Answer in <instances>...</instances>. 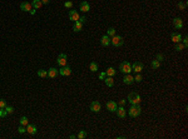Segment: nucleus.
<instances>
[{
    "instance_id": "obj_1",
    "label": "nucleus",
    "mask_w": 188,
    "mask_h": 139,
    "mask_svg": "<svg viewBox=\"0 0 188 139\" xmlns=\"http://www.w3.org/2000/svg\"><path fill=\"white\" fill-rule=\"evenodd\" d=\"M141 111H142V109H141V107H139V104H132L128 113H129V115H131L132 118H137V117L141 115Z\"/></svg>"
},
{
    "instance_id": "obj_2",
    "label": "nucleus",
    "mask_w": 188,
    "mask_h": 139,
    "mask_svg": "<svg viewBox=\"0 0 188 139\" xmlns=\"http://www.w3.org/2000/svg\"><path fill=\"white\" fill-rule=\"evenodd\" d=\"M119 70H121V73H123V74H131V72H132L131 63H128V62H122V63L119 64Z\"/></svg>"
},
{
    "instance_id": "obj_3",
    "label": "nucleus",
    "mask_w": 188,
    "mask_h": 139,
    "mask_svg": "<svg viewBox=\"0 0 188 139\" xmlns=\"http://www.w3.org/2000/svg\"><path fill=\"white\" fill-rule=\"evenodd\" d=\"M128 102L131 103V105L132 104H139V103H141V95L135 92L129 93V95H128Z\"/></svg>"
},
{
    "instance_id": "obj_4",
    "label": "nucleus",
    "mask_w": 188,
    "mask_h": 139,
    "mask_svg": "<svg viewBox=\"0 0 188 139\" xmlns=\"http://www.w3.org/2000/svg\"><path fill=\"white\" fill-rule=\"evenodd\" d=\"M110 43H112L113 46H115V48H119V46L123 45L124 40H123V38L119 37V35H114V37H112V39H110Z\"/></svg>"
},
{
    "instance_id": "obj_5",
    "label": "nucleus",
    "mask_w": 188,
    "mask_h": 139,
    "mask_svg": "<svg viewBox=\"0 0 188 139\" xmlns=\"http://www.w3.org/2000/svg\"><path fill=\"white\" fill-rule=\"evenodd\" d=\"M59 74L63 75V76H68V75L72 74V69H70L69 66L64 65V66H62V68H60V70H59Z\"/></svg>"
},
{
    "instance_id": "obj_6",
    "label": "nucleus",
    "mask_w": 188,
    "mask_h": 139,
    "mask_svg": "<svg viewBox=\"0 0 188 139\" xmlns=\"http://www.w3.org/2000/svg\"><path fill=\"white\" fill-rule=\"evenodd\" d=\"M79 13L76 11V10H69V19L72 20V21H78L79 20Z\"/></svg>"
},
{
    "instance_id": "obj_7",
    "label": "nucleus",
    "mask_w": 188,
    "mask_h": 139,
    "mask_svg": "<svg viewBox=\"0 0 188 139\" xmlns=\"http://www.w3.org/2000/svg\"><path fill=\"white\" fill-rule=\"evenodd\" d=\"M132 70L135 72V73H141L142 70H143V64H142L141 62H135L134 64L132 65Z\"/></svg>"
},
{
    "instance_id": "obj_8",
    "label": "nucleus",
    "mask_w": 188,
    "mask_h": 139,
    "mask_svg": "<svg viewBox=\"0 0 188 139\" xmlns=\"http://www.w3.org/2000/svg\"><path fill=\"white\" fill-rule=\"evenodd\" d=\"M66 55L65 54H60V55L58 56V59H56V63H58V65H60V66H64V65H66Z\"/></svg>"
},
{
    "instance_id": "obj_9",
    "label": "nucleus",
    "mask_w": 188,
    "mask_h": 139,
    "mask_svg": "<svg viewBox=\"0 0 188 139\" xmlns=\"http://www.w3.org/2000/svg\"><path fill=\"white\" fill-rule=\"evenodd\" d=\"M90 110L94 111V113H98V111H100V103L97 102V100L92 102V103H90Z\"/></svg>"
},
{
    "instance_id": "obj_10",
    "label": "nucleus",
    "mask_w": 188,
    "mask_h": 139,
    "mask_svg": "<svg viewBox=\"0 0 188 139\" xmlns=\"http://www.w3.org/2000/svg\"><path fill=\"white\" fill-rule=\"evenodd\" d=\"M105 107H107V109H108V110L113 113V111L117 110V108H118V104H117L115 102H112V100H110V102H108L107 104H105Z\"/></svg>"
},
{
    "instance_id": "obj_11",
    "label": "nucleus",
    "mask_w": 188,
    "mask_h": 139,
    "mask_svg": "<svg viewBox=\"0 0 188 139\" xmlns=\"http://www.w3.org/2000/svg\"><path fill=\"white\" fill-rule=\"evenodd\" d=\"M115 113H117V115H118V118H125V115H127V110L123 108V105H121L119 108H117V110H115Z\"/></svg>"
},
{
    "instance_id": "obj_12",
    "label": "nucleus",
    "mask_w": 188,
    "mask_h": 139,
    "mask_svg": "<svg viewBox=\"0 0 188 139\" xmlns=\"http://www.w3.org/2000/svg\"><path fill=\"white\" fill-rule=\"evenodd\" d=\"M20 9L23 10V11H30V10L33 9V6H31V4L28 3V1H23L20 4Z\"/></svg>"
},
{
    "instance_id": "obj_13",
    "label": "nucleus",
    "mask_w": 188,
    "mask_h": 139,
    "mask_svg": "<svg viewBox=\"0 0 188 139\" xmlns=\"http://www.w3.org/2000/svg\"><path fill=\"white\" fill-rule=\"evenodd\" d=\"M79 8H80V10L82 11H84V13H87V11H89L90 10V5H89V3L88 1H82L80 4H79Z\"/></svg>"
},
{
    "instance_id": "obj_14",
    "label": "nucleus",
    "mask_w": 188,
    "mask_h": 139,
    "mask_svg": "<svg viewBox=\"0 0 188 139\" xmlns=\"http://www.w3.org/2000/svg\"><path fill=\"white\" fill-rule=\"evenodd\" d=\"M173 27L176 29H182L183 28V21L181 18H174L173 19Z\"/></svg>"
},
{
    "instance_id": "obj_15",
    "label": "nucleus",
    "mask_w": 188,
    "mask_h": 139,
    "mask_svg": "<svg viewBox=\"0 0 188 139\" xmlns=\"http://www.w3.org/2000/svg\"><path fill=\"white\" fill-rule=\"evenodd\" d=\"M59 75V70L56 69V68H50L49 70H48V76L49 78H56Z\"/></svg>"
},
{
    "instance_id": "obj_16",
    "label": "nucleus",
    "mask_w": 188,
    "mask_h": 139,
    "mask_svg": "<svg viewBox=\"0 0 188 139\" xmlns=\"http://www.w3.org/2000/svg\"><path fill=\"white\" fill-rule=\"evenodd\" d=\"M27 132H28L30 135H34V134H37L38 129L34 124H28V125H27Z\"/></svg>"
},
{
    "instance_id": "obj_17",
    "label": "nucleus",
    "mask_w": 188,
    "mask_h": 139,
    "mask_svg": "<svg viewBox=\"0 0 188 139\" xmlns=\"http://www.w3.org/2000/svg\"><path fill=\"white\" fill-rule=\"evenodd\" d=\"M170 39H172V41H173L174 44H176V43H181V40H182V35L178 34V33H172Z\"/></svg>"
},
{
    "instance_id": "obj_18",
    "label": "nucleus",
    "mask_w": 188,
    "mask_h": 139,
    "mask_svg": "<svg viewBox=\"0 0 188 139\" xmlns=\"http://www.w3.org/2000/svg\"><path fill=\"white\" fill-rule=\"evenodd\" d=\"M123 82H124V84H127V85H131V84H133V82H134V78H133L131 74H125L124 78H123Z\"/></svg>"
},
{
    "instance_id": "obj_19",
    "label": "nucleus",
    "mask_w": 188,
    "mask_h": 139,
    "mask_svg": "<svg viewBox=\"0 0 188 139\" xmlns=\"http://www.w3.org/2000/svg\"><path fill=\"white\" fill-rule=\"evenodd\" d=\"M109 44H110V37H108V35L102 37V39H100V45L102 46H108Z\"/></svg>"
},
{
    "instance_id": "obj_20",
    "label": "nucleus",
    "mask_w": 188,
    "mask_h": 139,
    "mask_svg": "<svg viewBox=\"0 0 188 139\" xmlns=\"http://www.w3.org/2000/svg\"><path fill=\"white\" fill-rule=\"evenodd\" d=\"M82 28H83V24H82L79 20H78V21H74V25H73V30H74V31L78 33V31L82 30Z\"/></svg>"
},
{
    "instance_id": "obj_21",
    "label": "nucleus",
    "mask_w": 188,
    "mask_h": 139,
    "mask_svg": "<svg viewBox=\"0 0 188 139\" xmlns=\"http://www.w3.org/2000/svg\"><path fill=\"white\" fill-rule=\"evenodd\" d=\"M104 82L107 84V86H109V88H112L113 85H114V80H113V76H107L105 79H104Z\"/></svg>"
},
{
    "instance_id": "obj_22",
    "label": "nucleus",
    "mask_w": 188,
    "mask_h": 139,
    "mask_svg": "<svg viewBox=\"0 0 188 139\" xmlns=\"http://www.w3.org/2000/svg\"><path fill=\"white\" fill-rule=\"evenodd\" d=\"M41 5H43L41 0H33V3H31V6H33L34 9H40Z\"/></svg>"
},
{
    "instance_id": "obj_23",
    "label": "nucleus",
    "mask_w": 188,
    "mask_h": 139,
    "mask_svg": "<svg viewBox=\"0 0 188 139\" xmlns=\"http://www.w3.org/2000/svg\"><path fill=\"white\" fill-rule=\"evenodd\" d=\"M115 73H117V72H115V69H114V68H112V66H110V68H108V69H107V72H105L107 76H114V75H115Z\"/></svg>"
},
{
    "instance_id": "obj_24",
    "label": "nucleus",
    "mask_w": 188,
    "mask_h": 139,
    "mask_svg": "<svg viewBox=\"0 0 188 139\" xmlns=\"http://www.w3.org/2000/svg\"><path fill=\"white\" fill-rule=\"evenodd\" d=\"M98 69H99V68H98V64H97L95 62H93V63L89 64V70H90V72H97Z\"/></svg>"
},
{
    "instance_id": "obj_25",
    "label": "nucleus",
    "mask_w": 188,
    "mask_h": 139,
    "mask_svg": "<svg viewBox=\"0 0 188 139\" xmlns=\"http://www.w3.org/2000/svg\"><path fill=\"white\" fill-rule=\"evenodd\" d=\"M38 75H39L40 78H48V72L47 70L40 69V70H38Z\"/></svg>"
},
{
    "instance_id": "obj_26",
    "label": "nucleus",
    "mask_w": 188,
    "mask_h": 139,
    "mask_svg": "<svg viewBox=\"0 0 188 139\" xmlns=\"http://www.w3.org/2000/svg\"><path fill=\"white\" fill-rule=\"evenodd\" d=\"M174 49L177 50V51H181V50H183V49H186L183 44H181V43H176V45H174Z\"/></svg>"
},
{
    "instance_id": "obj_27",
    "label": "nucleus",
    "mask_w": 188,
    "mask_h": 139,
    "mask_svg": "<svg viewBox=\"0 0 188 139\" xmlns=\"http://www.w3.org/2000/svg\"><path fill=\"white\" fill-rule=\"evenodd\" d=\"M87 135H88V134H87V132H85V130H80V132H79V134H78L76 137H78L79 139H84V138H87Z\"/></svg>"
},
{
    "instance_id": "obj_28",
    "label": "nucleus",
    "mask_w": 188,
    "mask_h": 139,
    "mask_svg": "<svg viewBox=\"0 0 188 139\" xmlns=\"http://www.w3.org/2000/svg\"><path fill=\"white\" fill-rule=\"evenodd\" d=\"M107 35H108V37H114V35H115V29L109 28L107 30Z\"/></svg>"
},
{
    "instance_id": "obj_29",
    "label": "nucleus",
    "mask_w": 188,
    "mask_h": 139,
    "mask_svg": "<svg viewBox=\"0 0 188 139\" xmlns=\"http://www.w3.org/2000/svg\"><path fill=\"white\" fill-rule=\"evenodd\" d=\"M29 121H28V118L27 117H21L20 118V125H28Z\"/></svg>"
},
{
    "instance_id": "obj_30",
    "label": "nucleus",
    "mask_w": 188,
    "mask_h": 139,
    "mask_svg": "<svg viewBox=\"0 0 188 139\" xmlns=\"http://www.w3.org/2000/svg\"><path fill=\"white\" fill-rule=\"evenodd\" d=\"M159 65H160V62H158L157 59L152 62V68H153V69H158V68H159Z\"/></svg>"
},
{
    "instance_id": "obj_31",
    "label": "nucleus",
    "mask_w": 188,
    "mask_h": 139,
    "mask_svg": "<svg viewBox=\"0 0 188 139\" xmlns=\"http://www.w3.org/2000/svg\"><path fill=\"white\" fill-rule=\"evenodd\" d=\"M178 8L181 10H184L187 8V3H186V1H181V3H178Z\"/></svg>"
},
{
    "instance_id": "obj_32",
    "label": "nucleus",
    "mask_w": 188,
    "mask_h": 139,
    "mask_svg": "<svg viewBox=\"0 0 188 139\" xmlns=\"http://www.w3.org/2000/svg\"><path fill=\"white\" fill-rule=\"evenodd\" d=\"M4 109H5V111H6L8 114H13V113H14V108H13V107H9V105H6Z\"/></svg>"
},
{
    "instance_id": "obj_33",
    "label": "nucleus",
    "mask_w": 188,
    "mask_h": 139,
    "mask_svg": "<svg viewBox=\"0 0 188 139\" xmlns=\"http://www.w3.org/2000/svg\"><path fill=\"white\" fill-rule=\"evenodd\" d=\"M142 80H143V79H142V75L138 73V74L135 75V78H134V82H138V83H141Z\"/></svg>"
},
{
    "instance_id": "obj_34",
    "label": "nucleus",
    "mask_w": 188,
    "mask_h": 139,
    "mask_svg": "<svg viewBox=\"0 0 188 139\" xmlns=\"http://www.w3.org/2000/svg\"><path fill=\"white\" fill-rule=\"evenodd\" d=\"M18 132L20 133V134H23V133H25V132H27V128H24V125H20V127H19V129H18Z\"/></svg>"
},
{
    "instance_id": "obj_35",
    "label": "nucleus",
    "mask_w": 188,
    "mask_h": 139,
    "mask_svg": "<svg viewBox=\"0 0 188 139\" xmlns=\"http://www.w3.org/2000/svg\"><path fill=\"white\" fill-rule=\"evenodd\" d=\"M6 111H5V109H3V108H0V117L1 118H4V117H6Z\"/></svg>"
},
{
    "instance_id": "obj_36",
    "label": "nucleus",
    "mask_w": 188,
    "mask_h": 139,
    "mask_svg": "<svg viewBox=\"0 0 188 139\" xmlns=\"http://www.w3.org/2000/svg\"><path fill=\"white\" fill-rule=\"evenodd\" d=\"M5 107H6V102H5L4 99H0V108H3V109H4Z\"/></svg>"
},
{
    "instance_id": "obj_37",
    "label": "nucleus",
    "mask_w": 188,
    "mask_h": 139,
    "mask_svg": "<svg viewBox=\"0 0 188 139\" xmlns=\"http://www.w3.org/2000/svg\"><path fill=\"white\" fill-rule=\"evenodd\" d=\"M64 6H65V8H68V9H70V8L73 6V3H72V1H66L65 4H64Z\"/></svg>"
},
{
    "instance_id": "obj_38",
    "label": "nucleus",
    "mask_w": 188,
    "mask_h": 139,
    "mask_svg": "<svg viewBox=\"0 0 188 139\" xmlns=\"http://www.w3.org/2000/svg\"><path fill=\"white\" fill-rule=\"evenodd\" d=\"M105 78H107V74H105V73H100V74H99V79H100V80H104Z\"/></svg>"
},
{
    "instance_id": "obj_39",
    "label": "nucleus",
    "mask_w": 188,
    "mask_h": 139,
    "mask_svg": "<svg viewBox=\"0 0 188 139\" xmlns=\"http://www.w3.org/2000/svg\"><path fill=\"white\" fill-rule=\"evenodd\" d=\"M183 45H184V48H187V45H188V38L187 37L183 38Z\"/></svg>"
},
{
    "instance_id": "obj_40",
    "label": "nucleus",
    "mask_w": 188,
    "mask_h": 139,
    "mask_svg": "<svg viewBox=\"0 0 188 139\" xmlns=\"http://www.w3.org/2000/svg\"><path fill=\"white\" fill-rule=\"evenodd\" d=\"M79 21H80L82 24H84L85 21H87V18H85V16H80V18H79Z\"/></svg>"
},
{
    "instance_id": "obj_41",
    "label": "nucleus",
    "mask_w": 188,
    "mask_h": 139,
    "mask_svg": "<svg viewBox=\"0 0 188 139\" xmlns=\"http://www.w3.org/2000/svg\"><path fill=\"white\" fill-rule=\"evenodd\" d=\"M157 60H158V62H162V60H163V55H162V54H157Z\"/></svg>"
},
{
    "instance_id": "obj_42",
    "label": "nucleus",
    "mask_w": 188,
    "mask_h": 139,
    "mask_svg": "<svg viewBox=\"0 0 188 139\" xmlns=\"http://www.w3.org/2000/svg\"><path fill=\"white\" fill-rule=\"evenodd\" d=\"M125 102H127V100H124V99H121V100H119V105H124V104H125Z\"/></svg>"
},
{
    "instance_id": "obj_43",
    "label": "nucleus",
    "mask_w": 188,
    "mask_h": 139,
    "mask_svg": "<svg viewBox=\"0 0 188 139\" xmlns=\"http://www.w3.org/2000/svg\"><path fill=\"white\" fill-rule=\"evenodd\" d=\"M49 1H50V0H41L43 4H49Z\"/></svg>"
},
{
    "instance_id": "obj_44",
    "label": "nucleus",
    "mask_w": 188,
    "mask_h": 139,
    "mask_svg": "<svg viewBox=\"0 0 188 139\" xmlns=\"http://www.w3.org/2000/svg\"><path fill=\"white\" fill-rule=\"evenodd\" d=\"M30 14H31V15H34V14H35V10L31 9V10H30Z\"/></svg>"
}]
</instances>
